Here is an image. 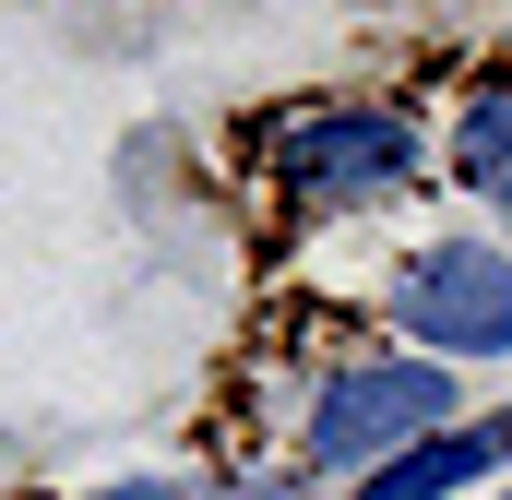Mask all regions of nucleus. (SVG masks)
I'll list each match as a JSON object with an SVG mask.
<instances>
[{"instance_id": "obj_7", "label": "nucleus", "mask_w": 512, "mask_h": 500, "mask_svg": "<svg viewBox=\"0 0 512 500\" xmlns=\"http://www.w3.org/2000/svg\"><path fill=\"white\" fill-rule=\"evenodd\" d=\"M501 227H512V203H501Z\"/></svg>"}, {"instance_id": "obj_3", "label": "nucleus", "mask_w": 512, "mask_h": 500, "mask_svg": "<svg viewBox=\"0 0 512 500\" xmlns=\"http://www.w3.org/2000/svg\"><path fill=\"white\" fill-rule=\"evenodd\" d=\"M417 179V131L393 108H322V120L286 143V191L322 203V215H358V203H393Z\"/></svg>"}, {"instance_id": "obj_4", "label": "nucleus", "mask_w": 512, "mask_h": 500, "mask_svg": "<svg viewBox=\"0 0 512 500\" xmlns=\"http://www.w3.org/2000/svg\"><path fill=\"white\" fill-rule=\"evenodd\" d=\"M489 465H512V405L501 417H465V429H429L417 453H393L382 477H358V500H453V489H477Z\"/></svg>"}, {"instance_id": "obj_2", "label": "nucleus", "mask_w": 512, "mask_h": 500, "mask_svg": "<svg viewBox=\"0 0 512 500\" xmlns=\"http://www.w3.org/2000/svg\"><path fill=\"white\" fill-rule=\"evenodd\" d=\"M405 334L429 358H512V250L501 239H429L405 274Z\"/></svg>"}, {"instance_id": "obj_6", "label": "nucleus", "mask_w": 512, "mask_h": 500, "mask_svg": "<svg viewBox=\"0 0 512 500\" xmlns=\"http://www.w3.org/2000/svg\"><path fill=\"white\" fill-rule=\"evenodd\" d=\"M96 500H179L167 477H120V489H96Z\"/></svg>"}, {"instance_id": "obj_5", "label": "nucleus", "mask_w": 512, "mask_h": 500, "mask_svg": "<svg viewBox=\"0 0 512 500\" xmlns=\"http://www.w3.org/2000/svg\"><path fill=\"white\" fill-rule=\"evenodd\" d=\"M453 179L489 191V203H512V96H477V108H465V131H453Z\"/></svg>"}, {"instance_id": "obj_8", "label": "nucleus", "mask_w": 512, "mask_h": 500, "mask_svg": "<svg viewBox=\"0 0 512 500\" xmlns=\"http://www.w3.org/2000/svg\"><path fill=\"white\" fill-rule=\"evenodd\" d=\"M501 500H512V489H501Z\"/></svg>"}, {"instance_id": "obj_1", "label": "nucleus", "mask_w": 512, "mask_h": 500, "mask_svg": "<svg viewBox=\"0 0 512 500\" xmlns=\"http://www.w3.org/2000/svg\"><path fill=\"white\" fill-rule=\"evenodd\" d=\"M441 417H453V370H441V358H370V370L322 381L298 465H310V477H382L393 453H417Z\"/></svg>"}]
</instances>
